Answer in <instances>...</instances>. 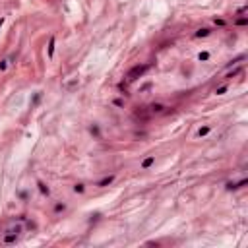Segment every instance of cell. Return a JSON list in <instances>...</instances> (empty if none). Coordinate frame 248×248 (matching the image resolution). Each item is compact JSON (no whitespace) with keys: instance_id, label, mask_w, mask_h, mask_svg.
Segmentation results:
<instances>
[{"instance_id":"6da1fadb","label":"cell","mask_w":248,"mask_h":248,"mask_svg":"<svg viewBox=\"0 0 248 248\" xmlns=\"http://www.w3.org/2000/svg\"><path fill=\"white\" fill-rule=\"evenodd\" d=\"M149 68H151V62H149V64H141V66L140 64L134 66L128 74H126V82H134V80H138V78H141L147 70H149Z\"/></svg>"},{"instance_id":"e0dca14e","label":"cell","mask_w":248,"mask_h":248,"mask_svg":"<svg viewBox=\"0 0 248 248\" xmlns=\"http://www.w3.org/2000/svg\"><path fill=\"white\" fill-rule=\"evenodd\" d=\"M39 99H41V93H35V97H33V101H31V107H35L37 103H39Z\"/></svg>"},{"instance_id":"44dd1931","label":"cell","mask_w":248,"mask_h":248,"mask_svg":"<svg viewBox=\"0 0 248 248\" xmlns=\"http://www.w3.org/2000/svg\"><path fill=\"white\" fill-rule=\"evenodd\" d=\"M2 23H4V18H0V27H2Z\"/></svg>"},{"instance_id":"5bb4252c","label":"cell","mask_w":248,"mask_h":248,"mask_svg":"<svg viewBox=\"0 0 248 248\" xmlns=\"http://www.w3.org/2000/svg\"><path fill=\"white\" fill-rule=\"evenodd\" d=\"M64 209H66V205H64V204H56V205H54V211H56V213L64 211Z\"/></svg>"},{"instance_id":"5b68a950","label":"cell","mask_w":248,"mask_h":248,"mask_svg":"<svg viewBox=\"0 0 248 248\" xmlns=\"http://www.w3.org/2000/svg\"><path fill=\"white\" fill-rule=\"evenodd\" d=\"M113 180H114V175H109V176H105V178H101V180H99V184H97V186H101V188H105V186H109V184H113Z\"/></svg>"},{"instance_id":"ac0fdd59","label":"cell","mask_w":248,"mask_h":248,"mask_svg":"<svg viewBox=\"0 0 248 248\" xmlns=\"http://www.w3.org/2000/svg\"><path fill=\"white\" fill-rule=\"evenodd\" d=\"M89 132H91V134H95V136L99 138V128H97V126H91V128H89Z\"/></svg>"},{"instance_id":"8992f818","label":"cell","mask_w":248,"mask_h":248,"mask_svg":"<svg viewBox=\"0 0 248 248\" xmlns=\"http://www.w3.org/2000/svg\"><path fill=\"white\" fill-rule=\"evenodd\" d=\"M163 109H165V105H161V103H153V105H151V107H149V113H157V114H159V113H163Z\"/></svg>"},{"instance_id":"9a60e30c","label":"cell","mask_w":248,"mask_h":248,"mask_svg":"<svg viewBox=\"0 0 248 248\" xmlns=\"http://www.w3.org/2000/svg\"><path fill=\"white\" fill-rule=\"evenodd\" d=\"M83 190H86V186H83V184H76V186H74V192H78V194H82Z\"/></svg>"},{"instance_id":"277c9868","label":"cell","mask_w":248,"mask_h":248,"mask_svg":"<svg viewBox=\"0 0 248 248\" xmlns=\"http://www.w3.org/2000/svg\"><path fill=\"white\" fill-rule=\"evenodd\" d=\"M246 182H248L246 178H242V180H239V182H229V184H227V190H236V188H242Z\"/></svg>"},{"instance_id":"4fadbf2b","label":"cell","mask_w":248,"mask_h":248,"mask_svg":"<svg viewBox=\"0 0 248 248\" xmlns=\"http://www.w3.org/2000/svg\"><path fill=\"white\" fill-rule=\"evenodd\" d=\"M209 35V29H200L196 31V37H208Z\"/></svg>"},{"instance_id":"8fae6325","label":"cell","mask_w":248,"mask_h":248,"mask_svg":"<svg viewBox=\"0 0 248 248\" xmlns=\"http://www.w3.org/2000/svg\"><path fill=\"white\" fill-rule=\"evenodd\" d=\"M209 132H211V128H209V126H202V128L198 130V136H200V138H202V136H208Z\"/></svg>"},{"instance_id":"9c48e42d","label":"cell","mask_w":248,"mask_h":248,"mask_svg":"<svg viewBox=\"0 0 248 248\" xmlns=\"http://www.w3.org/2000/svg\"><path fill=\"white\" fill-rule=\"evenodd\" d=\"M54 56V37H51L49 39V58Z\"/></svg>"},{"instance_id":"d6986e66","label":"cell","mask_w":248,"mask_h":248,"mask_svg":"<svg viewBox=\"0 0 248 248\" xmlns=\"http://www.w3.org/2000/svg\"><path fill=\"white\" fill-rule=\"evenodd\" d=\"M6 66H8V60H2V62H0V70H6Z\"/></svg>"},{"instance_id":"ba28073f","label":"cell","mask_w":248,"mask_h":248,"mask_svg":"<svg viewBox=\"0 0 248 248\" xmlns=\"http://www.w3.org/2000/svg\"><path fill=\"white\" fill-rule=\"evenodd\" d=\"M153 163H155V157H147V159H144V163H141V169H149Z\"/></svg>"},{"instance_id":"3957f363","label":"cell","mask_w":248,"mask_h":248,"mask_svg":"<svg viewBox=\"0 0 248 248\" xmlns=\"http://www.w3.org/2000/svg\"><path fill=\"white\" fill-rule=\"evenodd\" d=\"M78 87H80V80H78V78H72V80H68V82L62 83V89H64V91H68V93L76 91Z\"/></svg>"},{"instance_id":"30bf717a","label":"cell","mask_w":248,"mask_h":248,"mask_svg":"<svg viewBox=\"0 0 248 248\" xmlns=\"http://www.w3.org/2000/svg\"><path fill=\"white\" fill-rule=\"evenodd\" d=\"M37 186H39V192H41V194H45V196H49V188L45 186V182H41V180H39V182H37Z\"/></svg>"},{"instance_id":"52a82bcc","label":"cell","mask_w":248,"mask_h":248,"mask_svg":"<svg viewBox=\"0 0 248 248\" xmlns=\"http://www.w3.org/2000/svg\"><path fill=\"white\" fill-rule=\"evenodd\" d=\"M134 114H136V118H141V120H147V117H149V114H147V110H145V107L138 109Z\"/></svg>"},{"instance_id":"7c38bea8","label":"cell","mask_w":248,"mask_h":248,"mask_svg":"<svg viewBox=\"0 0 248 248\" xmlns=\"http://www.w3.org/2000/svg\"><path fill=\"white\" fill-rule=\"evenodd\" d=\"M198 60H200V62H205V60H209V52H208V51L200 52V54H198Z\"/></svg>"},{"instance_id":"ffe728a7","label":"cell","mask_w":248,"mask_h":248,"mask_svg":"<svg viewBox=\"0 0 248 248\" xmlns=\"http://www.w3.org/2000/svg\"><path fill=\"white\" fill-rule=\"evenodd\" d=\"M225 91H227V86H223V87H219V89H217V95H223Z\"/></svg>"},{"instance_id":"7a4b0ae2","label":"cell","mask_w":248,"mask_h":248,"mask_svg":"<svg viewBox=\"0 0 248 248\" xmlns=\"http://www.w3.org/2000/svg\"><path fill=\"white\" fill-rule=\"evenodd\" d=\"M6 233H8V235H4V242H6V244H12V242H16V240H18L19 233H22V225H16V227H12V229H8Z\"/></svg>"},{"instance_id":"2e32d148","label":"cell","mask_w":248,"mask_h":248,"mask_svg":"<svg viewBox=\"0 0 248 248\" xmlns=\"http://www.w3.org/2000/svg\"><path fill=\"white\" fill-rule=\"evenodd\" d=\"M235 23H236V25H246V23H248V18H239Z\"/></svg>"}]
</instances>
